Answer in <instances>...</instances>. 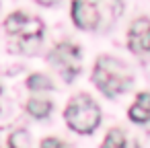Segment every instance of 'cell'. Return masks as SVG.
I'll use <instances>...</instances> for the list:
<instances>
[{"mask_svg":"<svg viewBox=\"0 0 150 148\" xmlns=\"http://www.w3.org/2000/svg\"><path fill=\"white\" fill-rule=\"evenodd\" d=\"M93 80L99 86V91L107 97H115L119 93H123L129 84V74L125 70V66L109 56H103L97 60L95 72H93Z\"/></svg>","mask_w":150,"mask_h":148,"instance_id":"6da1fadb","label":"cell"},{"mask_svg":"<svg viewBox=\"0 0 150 148\" xmlns=\"http://www.w3.org/2000/svg\"><path fill=\"white\" fill-rule=\"evenodd\" d=\"M66 123L78 134H91L101 121V109L88 95H78L64 111Z\"/></svg>","mask_w":150,"mask_h":148,"instance_id":"7a4b0ae2","label":"cell"},{"mask_svg":"<svg viewBox=\"0 0 150 148\" xmlns=\"http://www.w3.org/2000/svg\"><path fill=\"white\" fill-rule=\"evenodd\" d=\"M50 62L58 66L64 80H72L78 74V62H80V50L72 43H60L50 54Z\"/></svg>","mask_w":150,"mask_h":148,"instance_id":"3957f363","label":"cell"},{"mask_svg":"<svg viewBox=\"0 0 150 148\" xmlns=\"http://www.w3.org/2000/svg\"><path fill=\"white\" fill-rule=\"evenodd\" d=\"M99 0H74L72 2V19L74 25L80 29H95L99 23Z\"/></svg>","mask_w":150,"mask_h":148,"instance_id":"277c9868","label":"cell"},{"mask_svg":"<svg viewBox=\"0 0 150 148\" xmlns=\"http://www.w3.org/2000/svg\"><path fill=\"white\" fill-rule=\"evenodd\" d=\"M129 119L136 123H144L150 119V93H140L136 103L129 107Z\"/></svg>","mask_w":150,"mask_h":148,"instance_id":"5b68a950","label":"cell"},{"mask_svg":"<svg viewBox=\"0 0 150 148\" xmlns=\"http://www.w3.org/2000/svg\"><path fill=\"white\" fill-rule=\"evenodd\" d=\"M27 15L25 13H13L6 21H4V29L8 31V33H13V35H19L21 31H23V27H25V23H27Z\"/></svg>","mask_w":150,"mask_h":148,"instance_id":"8992f818","label":"cell"},{"mask_svg":"<svg viewBox=\"0 0 150 148\" xmlns=\"http://www.w3.org/2000/svg\"><path fill=\"white\" fill-rule=\"evenodd\" d=\"M27 111L35 117H45L50 111H52V103L47 99H31L27 103Z\"/></svg>","mask_w":150,"mask_h":148,"instance_id":"52a82bcc","label":"cell"},{"mask_svg":"<svg viewBox=\"0 0 150 148\" xmlns=\"http://www.w3.org/2000/svg\"><path fill=\"white\" fill-rule=\"evenodd\" d=\"M129 50L134 52H150V29L140 35H129Z\"/></svg>","mask_w":150,"mask_h":148,"instance_id":"ba28073f","label":"cell"},{"mask_svg":"<svg viewBox=\"0 0 150 148\" xmlns=\"http://www.w3.org/2000/svg\"><path fill=\"white\" fill-rule=\"evenodd\" d=\"M41 31H43V23L39 21V19H27V23H25V27H23V31L19 33L21 37H41Z\"/></svg>","mask_w":150,"mask_h":148,"instance_id":"9c48e42d","label":"cell"},{"mask_svg":"<svg viewBox=\"0 0 150 148\" xmlns=\"http://www.w3.org/2000/svg\"><path fill=\"white\" fill-rule=\"evenodd\" d=\"M52 86H54L52 80L43 74H33L27 78V89H31V91H50Z\"/></svg>","mask_w":150,"mask_h":148,"instance_id":"30bf717a","label":"cell"},{"mask_svg":"<svg viewBox=\"0 0 150 148\" xmlns=\"http://www.w3.org/2000/svg\"><path fill=\"white\" fill-rule=\"evenodd\" d=\"M103 146L105 148H117V146H125V138L119 130H111L107 134V138L103 140Z\"/></svg>","mask_w":150,"mask_h":148,"instance_id":"8fae6325","label":"cell"},{"mask_svg":"<svg viewBox=\"0 0 150 148\" xmlns=\"http://www.w3.org/2000/svg\"><path fill=\"white\" fill-rule=\"evenodd\" d=\"M8 146H13V148H27V146H29V134H27L25 130H19V132L11 134Z\"/></svg>","mask_w":150,"mask_h":148,"instance_id":"7c38bea8","label":"cell"},{"mask_svg":"<svg viewBox=\"0 0 150 148\" xmlns=\"http://www.w3.org/2000/svg\"><path fill=\"white\" fill-rule=\"evenodd\" d=\"M150 29V21L148 19H138V21H134V25L129 27V35H140V33H144V31H148Z\"/></svg>","mask_w":150,"mask_h":148,"instance_id":"4fadbf2b","label":"cell"},{"mask_svg":"<svg viewBox=\"0 0 150 148\" xmlns=\"http://www.w3.org/2000/svg\"><path fill=\"white\" fill-rule=\"evenodd\" d=\"M41 146H43V148H50V146H66V142H62V140H58V138H45V140L41 142Z\"/></svg>","mask_w":150,"mask_h":148,"instance_id":"5bb4252c","label":"cell"},{"mask_svg":"<svg viewBox=\"0 0 150 148\" xmlns=\"http://www.w3.org/2000/svg\"><path fill=\"white\" fill-rule=\"evenodd\" d=\"M37 2H39V4H43V6H50V4H54V2H56V0H37Z\"/></svg>","mask_w":150,"mask_h":148,"instance_id":"9a60e30c","label":"cell"}]
</instances>
